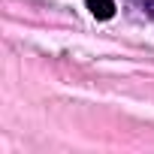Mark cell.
I'll list each match as a JSON object with an SVG mask.
<instances>
[{
  "label": "cell",
  "mask_w": 154,
  "mask_h": 154,
  "mask_svg": "<svg viewBox=\"0 0 154 154\" xmlns=\"http://www.w3.org/2000/svg\"><path fill=\"white\" fill-rule=\"evenodd\" d=\"M85 6H88V9H91V15H94V18H100V21H106V18H112V15H115V0H88Z\"/></svg>",
  "instance_id": "obj_1"
},
{
  "label": "cell",
  "mask_w": 154,
  "mask_h": 154,
  "mask_svg": "<svg viewBox=\"0 0 154 154\" xmlns=\"http://www.w3.org/2000/svg\"><path fill=\"white\" fill-rule=\"evenodd\" d=\"M139 9L148 12V15H154V0H139Z\"/></svg>",
  "instance_id": "obj_2"
}]
</instances>
